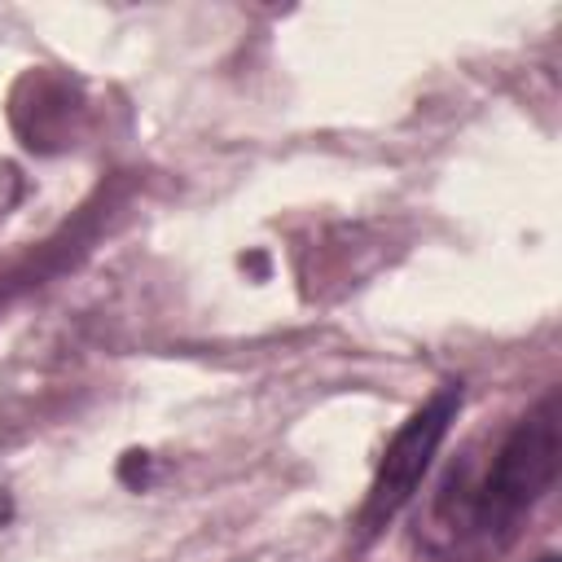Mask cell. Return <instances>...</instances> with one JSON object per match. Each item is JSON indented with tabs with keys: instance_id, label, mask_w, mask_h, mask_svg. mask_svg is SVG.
<instances>
[{
	"instance_id": "6da1fadb",
	"label": "cell",
	"mask_w": 562,
	"mask_h": 562,
	"mask_svg": "<svg viewBox=\"0 0 562 562\" xmlns=\"http://www.w3.org/2000/svg\"><path fill=\"white\" fill-rule=\"evenodd\" d=\"M558 395L527 408L487 452H465L435 483L417 544L439 562H483L509 549L558 479Z\"/></svg>"
},
{
	"instance_id": "7a4b0ae2",
	"label": "cell",
	"mask_w": 562,
	"mask_h": 562,
	"mask_svg": "<svg viewBox=\"0 0 562 562\" xmlns=\"http://www.w3.org/2000/svg\"><path fill=\"white\" fill-rule=\"evenodd\" d=\"M457 413H461V386L448 382L395 430V439L386 443L378 474L364 492V505L356 514V544H373L382 536V527L417 496V483L426 479V470H430L439 443L448 439Z\"/></svg>"
}]
</instances>
